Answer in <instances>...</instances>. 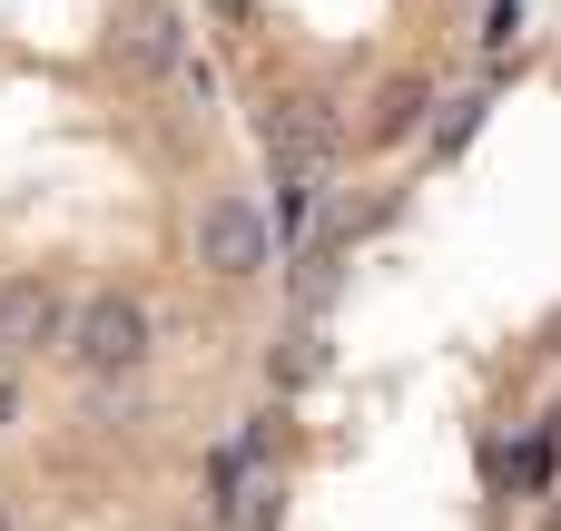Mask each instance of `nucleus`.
Segmentation results:
<instances>
[{
	"mask_svg": "<svg viewBox=\"0 0 561 531\" xmlns=\"http://www.w3.org/2000/svg\"><path fill=\"white\" fill-rule=\"evenodd\" d=\"M0 531H10V512H0Z\"/></svg>",
	"mask_w": 561,
	"mask_h": 531,
	"instance_id": "1a4fd4ad",
	"label": "nucleus"
},
{
	"mask_svg": "<svg viewBox=\"0 0 561 531\" xmlns=\"http://www.w3.org/2000/svg\"><path fill=\"white\" fill-rule=\"evenodd\" d=\"M424 128V79H385V99H375V138H414Z\"/></svg>",
	"mask_w": 561,
	"mask_h": 531,
	"instance_id": "423d86ee",
	"label": "nucleus"
},
{
	"mask_svg": "<svg viewBox=\"0 0 561 531\" xmlns=\"http://www.w3.org/2000/svg\"><path fill=\"white\" fill-rule=\"evenodd\" d=\"M59 325H69V305H59L39 276L0 286V355H39V345H59Z\"/></svg>",
	"mask_w": 561,
	"mask_h": 531,
	"instance_id": "20e7f679",
	"label": "nucleus"
},
{
	"mask_svg": "<svg viewBox=\"0 0 561 531\" xmlns=\"http://www.w3.org/2000/svg\"><path fill=\"white\" fill-rule=\"evenodd\" d=\"M128 59L138 69H178V10H128Z\"/></svg>",
	"mask_w": 561,
	"mask_h": 531,
	"instance_id": "39448f33",
	"label": "nucleus"
},
{
	"mask_svg": "<svg viewBox=\"0 0 561 531\" xmlns=\"http://www.w3.org/2000/svg\"><path fill=\"white\" fill-rule=\"evenodd\" d=\"M316 365H325V345H316V335H286V355H276V384H306Z\"/></svg>",
	"mask_w": 561,
	"mask_h": 531,
	"instance_id": "0eeeda50",
	"label": "nucleus"
},
{
	"mask_svg": "<svg viewBox=\"0 0 561 531\" xmlns=\"http://www.w3.org/2000/svg\"><path fill=\"white\" fill-rule=\"evenodd\" d=\"M217 10H227V20H237V10H256V0H217Z\"/></svg>",
	"mask_w": 561,
	"mask_h": 531,
	"instance_id": "6e6552de",
	"label": "nucleus"
},
{
	"mask_svg": "<svg viewBox=\"0 0 561 531\" xmlns=\"http://www.w3.org/2000/svg\"><path fill=\"white\" fill-rule=\"evenodd\" d=\"M325 148H335V118H325L316 99H276V108H266V158H276L296 187L325 168Z\"/></svg>",
	"mask_w": 561,
	"mask_h": 531,
	"instance_id": "7ed1b4c3",
	"label": "nucleus"
},
{
	"mask_svg": "<svg viewBox=\"0 0 561 531\" xmlns=\"http://www.w3.org/2000/svg\"><path fill=\"white\" fill-rule=\"evenodd\" d=\"M266 246H276V236H266V217H256L247 197H207V207H197V266H207V276L247 286V276L266 266Z\"/></svg>",
	"mask_w": 561,
	"mask_h": 531,
	"instance_id": "f03ea898",
	"label": "nucleus"
},
{
	"mask_svg": "<svg viewBox=\"0 0 561 531\" xmlns=\"http://www.w3.org/2000/svg\"><path fill=\"white\" fill-rule=\"evenodd\" d=\"M59 355H69L79 374H99V384L138 374V365H148V305H138V296H89V305L59 325Z\"/></svg>",
	"mask_w": 561,
	"mask_h": 531,
	"instance_id": "f257e3e1",
	"label": "nucleus"
}]
</instances>
